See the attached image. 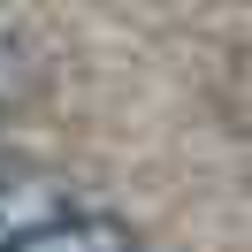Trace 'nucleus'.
Returning a JSON list of instances; mask_svg holds the SVG:
<instances>
[{
    "mask_svg": "<svg viewBox=\"0 0 252 252\" xmlns=\"http://www.w3.org/2000/svg\"><path fill=\"white\" fill-rule=\"evenodd\" d=\"M62 214H77V206H69V184H54V176H16V184H0V252H16L23 237H38Z\"/></svg>",
    "mask_w": 252,
    "mask_h": 252,
    "instance_id": "obj_1",
    "label": "nucleus"
},
{
    "mask_svg": "<svg viewBox=\"0 0 252 252\" xmlns=\"http://www.w3.org/2000/svg\"><path fill=\"white\" fill-rule=\"evenodd\" d=\"M16 252H138V237H130V221H115V214H62L38 237H23Z\"/></svg>",
    "mask_w": 252,
    "mask_h": 252,
    "instance_id": "obj_2",
    "label": "nucleus"
}]
</instances>
